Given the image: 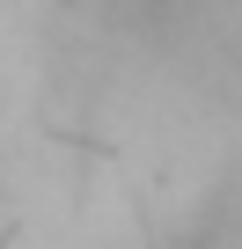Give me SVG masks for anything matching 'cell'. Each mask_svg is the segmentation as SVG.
Returning <instances> with one entry per match:
<instances>
[]
</instances>
